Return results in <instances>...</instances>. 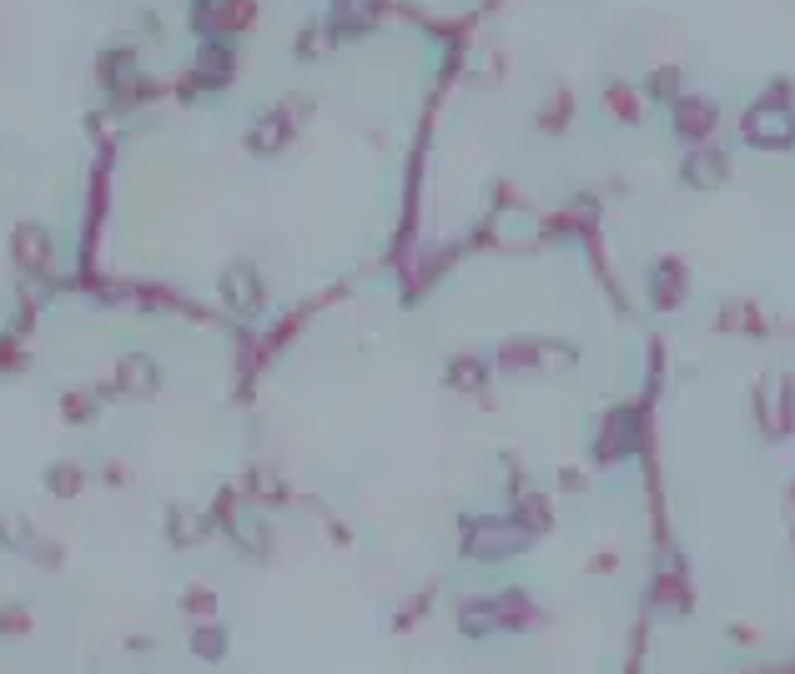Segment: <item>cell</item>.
<instances>
[{
    "instance_id": "1",
    "label": "cell",
    "mask_w": 795,
    "mask_h": 674,
    "mask_svg": "<svg viewBox=\"0 0 795 674\" xmlns=\"http://www.w3.org/2000/svg\"><path fill=\"white\" fill-rule=\"evenodd\" d=\"M745 131L756 136V142H770V146H781L795 136V121L785 117V111H756V117L745 121Z\"/></svg>"
}]
</instances>
